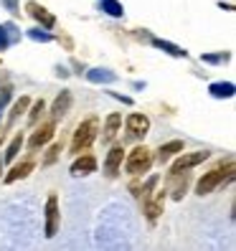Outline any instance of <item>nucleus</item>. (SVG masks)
Returning a JSON list of instances; mask_svg holds the SVG:
<instances>
[{"instance_id": "1", "label": "nucleus", "mask_w": 236, "mask_h": 251, "mask_svg": "<svg viewBox=\"0 0 236 251\" xmlns=\"http://www.w3.org/2000/svg\"><path fill=\"white\" fill-rule=\"evenodd\" d=\"M234 160H226V162H221V165H216L213 170H209V173H203V178L198 180V185H196V190H198V196H209V193H213V190L224 183V180H231L234 178Z\"/></svg>"}, {"instance_id": "2", "label": "nucleus", "mask_w": 236, "mask_h": 251, "mask_svg": "<svg viewBox=\"0 0 236 251\" xmlns=\"http://www.w3.org/2000/svg\"><path fill=\"white\" fill-rule=\"evenodd\" d=\"M97 137H99V120H97V117H86V120L77 127L74 137H71V152L74 155L86 152Z\"/></svg>"}, {"instance_id": "3", "label": "nucleus", "mask_w": 236, "mask_h": 251, "mask_svg": "<svg viewBox=\"0 0 236 251\" xmlns=\"http://www.w3.org/2000/svg\"><path fill=\"white\" fill-rule=\"evenodd\" d=\"M150 165H153V152L147 150L145 145H137L135 150H132L130 155H127V173L130 175H145L147 170H150Z\"/></svg>"}, {"instance_id": "4", "label": "nucleus", "mask_w": 236, "mask_h": 251, "mask_svg": "<svg viewBox=\"0 0 236 251\" xmlns=\"http://www.w3.org/2000/svg\"><path fill=\"white\" fill-rule=\"evenodd\" d=\"M58 224H61V211H58V198L56 196H49L46 201V236L53 239L56 231H58Z\"/></svg>"}, {"instance_id": "5", "label": "nucleus", "mask_w": 236, "mask_h": 251, "mask_svg": "<svg viewBox=\"0 0 236 251\" xmlns=\"http://www.w3.org/2000/svg\"><path fill=\"white\" fill-rule=\"evenodd\" d=\"M203 160H209V152H206V150L181 155V157H178V160H175L173 165H170V175H175V173H183V170H190V168H196V165H201Z\"/></svg>"}, {"instance_id": "6", "label": "nucleus", "mask_w": 236, "mask_h": 251, "mask_svg": "<svg viewBox=\"0 0 236 251\" xmlns=\"http://www.w3.org/2000/svg\"><path fill=\"white\" fill-rule=\"evenodd\" d=\"M122 160H125V147H122V145H114L112 150L107 152V160H105V173H107V178H117V175H120Z\"/></svg>"}, {"instance_id": "7", "label": "nucleus", "mask_w": 236, "mask_h": 251, "mask_svg": "<svg viewBox=\"0 0 236 251\" xmlns=\"http://www.w3.org/2000/svg\"><path fill=\"white\" fill-rule=\"evenodd\" d=\"M53 132H56V120H49V122H43L33 135H31V140H28V147L31 150H38V147H43L51 137H53Z\"/></svg>"}, {"instance_id": "8", "label": "nucleus", "mask_w": 236, "mask_h": 251, "mask_svg": "<svg viewBox=\"0 0 236 251\" xmlns=\"http://www.w3.org/2000/svg\"><path fill=\"white\" fill-rule=\"evenodd\" d=\"M142 203H145V216H147V221H150V224H155V221L160 218V213H163V205H165V190H157L155 196L145 198Z\"/></svg>"}, {"instance_id": "9", "label": "nucleus", "mask_w": 236, "mask_h": 251, "mask_svg": "<svg viewBox=\"0 0 236 251\" xmlns=\"http://www.w3.org/2000/svg\"><path fill=\"white\" fill-rule=\"evenodd\" d=\"M147 129H150V120H147L145 114H130L127 117V132H130V137H135V140H140V137H145L147 135Z\"/></svg>"}, {"instance_id": "10", "label": "nucleus", "mask_w": 236, "mask_h": 251, "mask_svg": "<svg viewBox=\"0 0 236 251\" xmlns=\"http://www.w3.org/2000/svg\"><path fill=\"white\" fill-rule=\"evenodd\" d=\"M97 170V157L94 155H86V152H81V155H77V160L71 162V175H92Z\"/></svg>"}, {"instance_id": "11", "label": "nucleus", "mask_w": 236, "mask_h": 251, "mask_svg": "<svg viewBox=\"0 0 236 251\" xmlns=\"http://www.w3.org/2000/svg\"><path fill=\"white\" fill-rule=\"evenodd\" d=\"M69 109H71V92H61L51 104V120H61L69 114Z\"/></svg>"}, {"instance_id": "12", "label": "nucleus", "mask_w": 236, "mask_h": 251, "mask_svg": "<svg viewBox=\"0 0 236 251\" xmlns=\"http://www.w3.org/2000/svg\"><path fill=\"white\" fill-rule=\"evenodd\" d=\"M26 8H28V13H31V16H33L36 21H41V23H43V28H53V25H56V18H53L51 13H49L46 8H43V5H38V3H33V0H31V3H28Z\"/></svg>"}, {"instance_id": "13", "label": "nucleus", "mask_w": 236, "mask_h": 251, "mask_svg": "<svg viewBox=\"0 0 236 251\" xmlns=\"http://www.w3.org/2000/svg\"><path fill=\"white\" fill-rule=\"evenodd\" d=\"M170 180H173V185H170L168 193H173V198H175V201H181V198L185 196V188H188V170L170 175Z\"/></svg>"}, {"instance_id": "14", "label": "nucleus", "mask_w": 236, "mask_h": 251, "mask_svg": "<svg viewBox=\"0 0 236 251\" xmlns=\"http://www.w3.org/2000/svg\"><path fill=\"white\" fill-rule=\"evenodd\" d=\"M120 125H122V117L120 114H109L107 122H105V132H102V142H112L117 137V132H120Z\"/></svg>"}, {"instance_id": "15", "label": "nucleus", "mask_w": 236, "mask_h": 251, "mask_svg": "<svg viewBox=\"0 0 236 251\" xmlns=\"http://www.w3.org/2000/svg\"><path fill=\"white\" fill-rule=\"evenodd\" d=\"M31 170H33V162L31 160H23L21 165H16L8 175H5V183L10 185V183H18V180H23V178H28L31 175Z\"/></svg>"}, {"instance_id": "16", "label": "nucleus", "mask_w": 236, "mask_h": 251, "mask_svg": "<svg viewBox=\"0 0 236 251\" xmlns=\"http://www.w3.org/2000/svg\"><path fill=\"white\" fill-rule=\"evenodd\" d=\"M178 152H183V142L181 140L165 142V145H160V150H157V160L160 162H168L173 155H178Z\"/></svg>"}, {"instance_id": "17", "label": "nucleus", "mask_w": 236, "mask_h": 251, "mask_svg": "<svg viewBox=\"0 0 236 251\" xmlns=\"http://www.w3.org/2000/svg\"><path fill=\"white\" fill-rule=\"evenodd\" d=\"M209 92H211L213 97H218V99H224V97L231 99V97L236 94V86H234L231 81H226V84H211V86H209Z\"/></svg>"}, {"instance_id": "18", "label": "nucleus", "mask_w": 236, "mask_h": 251, "mask_svg": "<svg viewBox=\"0 0 236 251\" xmlns=\"http://www.w3.org/2000/svg\"><path fill=\"white\" fill-rule=\"evenodd\" d=\"M28 107H31V99L28 97H21V99H16V104H13V109H10V117H8V125H13L18 120V117L23 114V112H28Z\"/></svg>"}, {"instance_id": "19", "label": "nucleus", "mask_w": 236, "mask_h": 251, "mask_svg": "<svg viewBox=\"0 0 236 251\" xmlns=\"http://www.w3.org/2000/svg\"><path fill=\"white\" fill-rule=\"evenodd\" d=\"M102 10H105L107 16H112V18H122L125 16V8H122L120 0H102Z\"/></svg>"}, {"instance_id": "20", "label": "nucleus", "mask_w": 236, "mask_h": 251, "mask_svg": "<svg viewBox=\"0 0 236 251\" xmlns=\"http://www.w3.org/2000/svg\"><path fill=\"white\" fill-rule=\"evenodd\" d=\"M86 76H89V81H94V84H102V81H107V84H112L117 76L112 71H107V69H92L89 74H86Z\"/></svg>"}, {"instance_id": "21", "label": "nucleus", "mask_w": 236, "mask_h": 251, "mask_svg": "<svg viewBox=\"0 0 236 251\" xmlns=\"http://www.w3.org/2000/svg\"><path fill=\"white\" fill-rule=\"evenodd\" d=\"M153 46L163 49V51L170 53V56H185V51H183L181 46H175V43H168V41H160V38H153Z\"/></svg>"}, {"instance_id": "22", "label": "nucleus", "mask_w": 236, "mask_h": 251, "mask_svg": "<svg viewBox=\"0 0 236 251\" xmlns=\"http://www.w3.org/2000/svg\"><path fill=\"white\" fill-rule=\"evenodd\" d=\"M21 147H23V135H16V137H13V142L8 145V150H5V157H3V160H5V162H13Z\"/></svg>"}, {"instance_id": "23", "label": "nucleus", "mask_w": 236, "mask_h": 251, "mask_svg": "<svg viewBox=\"0 0 236 251\" xmlns=\"http://www.w3.org/2000/svg\"><path fill=\"white\" fill-rule=\"evenodd\" d=\"M43 112H46V101H43V99H38L36 104H33V109H31V114H28V122H31V125H36V122L41 120V114H43Z\"/></svg>"}, {"instance_id": "24", "label": "nucleus", "mask_w": 236, "mask_h": 251, "mask_svg": "<svg viewBox=\"0 0 236 251\" xmlns=\"http://www.w3.org/2000/svg\"><path fill=\"white\" fill-rule=\"evenodd\" d=\"M58 152H61V145H51L49 147V152H46V157H43V165H53V162H56V157H58Z\"/></svg>"}, {"instance_id": "25", "label": "nucleus", "mask_w": 236, "mask_h": 251, "mask_svg": "<svg viewBox=\"0 0 236 251\" xmlns=\"http://www.w3.org/2000/svg\"><path fill=\"white\" fill-rule=\"evenodd\" d=\"M10 46V38H8V28L0 25V51H5Z\"/></svg>"}, {"instance_id": "26", "label": "nucleus", "mask_w": 236, "mask_h": 251, "mask_svg": "<svg viewBox=\"0 0 236 251\" xmlns=\"http://www.w3.org/2000/svg\"><path fill=\"white\" fill-rule=\"evenodd\" d=\"M226 53H218V56H203V61H211V64H218V61H226Z\"/></svg>"}, {"instance_id": "27", "label": "nucleus", "mask_w": 236, "mask_h": 251, "mask_svg": "<svg viewBox=\"0 0 236 251\" xmlns=\"http://www.w3.org/2000/svg\"><path fill=\"white\" fill-rule=\"evenodd\" d=\"M31 36H33L36 41H51V36H49V33H38V31H33Z\"/></svg>"}, {"instance_id": "28", "label": "nucleus", "mask_w": 236, "mask_h": 251, "mask_svg": "<svg viewBox=\"0 0 236 251\" xmlns=\"http://www.w3.org/2000/svg\"><path fill=\"white\" fill-rule=\"evenodd\" d=\"M16 3H18V0H5V5H8V10H16Z\"/></svg>"}, {"instance_id": "29", "label": "nucleus", "mask_w": 236, "mask_h": 251, "mask_svg": "<svg viewBox=\"0 0 236 251\" xmlns=\"http://www.w3.org/2000/svg\"><path fill=\"white\" fill-rule=\"evenodd\" d=\"M0 142H3V129H0Z\"/></svg>"}, {"instance_id": "30", "label": "nucleus", "mask_w": 236, "mask_h": 251, "mask_svg": "<svg viewBox=\"0 0 236 251\" xmlns=\"http://www.w3.org/2000/svg\"><path fill=\"white\" fill-rule=\"evenodd\" d=\"M0 173H3V165H0Z\"/></svg>"}]
</instances>
